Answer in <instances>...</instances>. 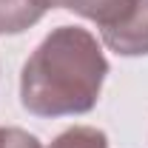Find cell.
Returning a JSON list of instances; mask_svg holds the SVG:
<instances>
[{
  "label": "cell",
  "instance_id": "obj_1",
  "mask_svg": "<svg viewBox=\"0 0 148 148\" xmlns=\"http://www.w3.org/2000/svg\"><path fill=\"white\" fill-rule=\"evenodd\" d=\"M108 60L97 37L80 26H57L20 71V103L34 117L88 114L100 100Z\"/></svg>",
  "mask_w": 148,
  "mask_h": 148
},
{
  "label": "cell",
  "instance_id": "obj_2",
  "mask_svg": "<svg viewBox=\"0 0 148 148\" xmlns=\"http://www.w3.org/2000/svg\"><path fill=\"white\" fill-rule=\"evenodd\" d=\"M103 43L120 57L148 54V0H137L117 26L106 29Z\"/></svg>",
  "mask_w": 148,
  "mask_h": 148
},
{
  "label": "cell",
  "instance_id": "obj_3",
  "mask_svg": "<svg viewBox=\"0 0 148 148\" xmlns=\"http://www.w3.org/2000/svg\"><path fill=\"white\" fill-rule=\"evenodd\" d=\"M134 3L137 0H37V6L43 12H49V9H69V12H74V14H80L86 20H94L100 26V32L117 26L131 12Z\"/></svg>",
  "mask_w": 148,
  "mask_h": 148
},
{
  "label": "cell",
  "instance_id": "obj_4",
  "mask_svg": "<svg viewBox=\"0 0 148 148\" xmlns=\"http://www.w3.org/2000/svg\"><path fill=\"white\" fill-rule=\"evenodd\" d=\"M46 12L37 0H0V34H20L32 29Z\"/></svg>",
  "mask_w": 148,
  "mask_h": 148
},
{
  "label": "cell",
  "instance_id": "obj_5",
  "mask_svg": "<svg viewBox=\"0 0 148 148\" xmlns=\"http://www.w3.org/2000/svg\"><path fill=\"white\" fill-rule=\"evenodd\" d=\"M49 148H108V137L94 125H74L57 134Z\"/></svg>",
  "mask_w": 148,
  "mask_h": 148
},
{
  "label": "cell",
  "instance_id": "obj_6",
  "mask_svg": "<svg viewBox=\"0 0 148 148\" xmlns=\"http://www.w3.org/2000/svg\"><path fill=\"white\" fill-rule=\"evenodd\" d=\"M0 148H43L34 134L14 125H0Z\"/></svg>",
  "mask_w": 148,
  "mask_h": 148
}]
</instances>
